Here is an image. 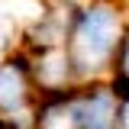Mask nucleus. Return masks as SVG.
I'll list each match as a JSON object with an SVG mask.
<instances>
[{"instance_id":"nucleus-1","label":"nucleus","mask_w":129,"mask_h":129,"mask_svg":"<svg viewBox=\"0 0 129 129\" xmlns=\"http://www.w3.org/2000/svg\"><path fill=\"white\" fill-rule=\"evenodd\" d=\"M116 36H119V19L110 7H90L78 23V52L87 64H103L116 48Z\"/></svg>"},{"instance_id":"nucleus-2","label":"nucleus","mask_w":129,"mask_h":129,"mask_svg":"<svg viewBox=\"0 0 129 129\" xmlns=\"http://www.w3.org/2000/svg\"><path fill=\"white\" fill-rule=\"evenodd\" d=\"M71 126L74 129H113L116 126V107H113L110 90H97L84 97L71 110Z\"/></svg>"},{"instance_id":"nucleus-3","label":"nucleus","mask_w":129,"mask_h":129,"mask_svg":"<svg viewBox=\"0 0 129 129\" xmlns=\"http://www.w3.org/2000/svg\"><path fill=\"white\" fill-rule=\"evenodd\" d=\"M23 103V78L13 64L0 68V107L3 110H16Z\"/></svg>"},{"instance_id":"nucleus-4","label":"nucleus","mask_w":129,"mask_h":129,"mask_svg":"<svg viewBox=\"0 0 129 129\" xmlns=\"http://www.w3.org/2000/svg\"><path fill=\"white\" fill-rule=\"evenodd\" d=\"M123 126L129 129V100H126V110H123Z\"/></svg>"}]
</instances>
